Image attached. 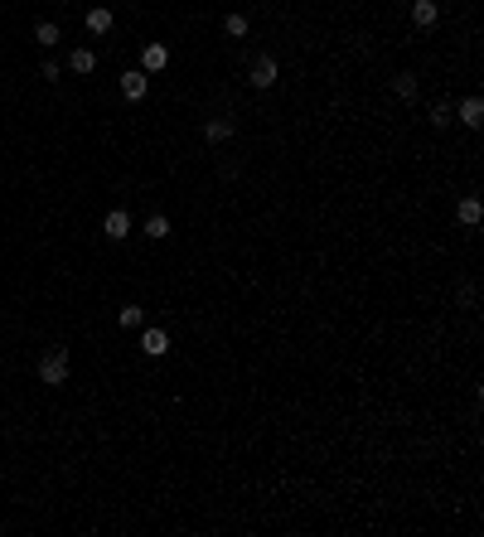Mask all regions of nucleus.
<instances>
[{
	"mask_svg": "<svg viewBox=\"0 0 484 537\" xmlns=\"http://www.w3.org/2000/svg\"><path fill=\"white\" fill-rule=\"evenodd\" d=\"M39 382L44 387H63L68 382V349H49L39 358Z\"/></svg>",
	"mask_w": 484,
	"mask_h": 537,
	"instance_id": "nucleus-1",
	"label": "nucleus"
},
{
	"mask_svg": "<svg viewBox=\"0 0 484 537\" xmlns=\"http://www.w3.org/2000/svg\"><path fill=\"white\" fill-rule=\"evenodd\" d=\"M102 233H107L111 242H121V238H131V214L126 209H111L107 218H102Z\"/></svg>",
	"mask_w": 484,
	"mask_h": 537,
	"instance_id": "nucleus-2",
	"label": "nucleus"
},
{
	"mask_svg": "<svg viewBox=\"0 0 484 537\" xmlns=\"http://www.w3.org/2000/svg\"><path fill=\"white\" fill-rule=\"evenodd\" d=\"M170 63V49L165 44H141V73H160Z\"/></svg>",
	"mask_w": 484,
	"mask_h": 537,
	"instance_id": "nucleus-3",
	"label": "nucleus"
},
{
	"mask_svg": "<svg viewBox=\"0 0 484 537\" xmlns=\"http://www.w3.org/2000/svg\"><path fill=\"white\" fill-rule=\"evenodd\" d=\"M141 349H145V358H165L170 353V334L165 329H145L141 334Z\"/></svg>",
	"mask_w": 484,
	"mask_h": 537,
	"instance_id": "nucleus-4",
	"label": "nucleus"
},
{
	"mask_svg": "<svg viewBox=\"0 0 484 537\" xmlns=\"http://www.w3.org/2000/svg\"><path fill=\"white\" fill-rule=\"evenodd\" d=\"M121 92H126L131 102H141V97L150 92V78H145L141 68H131V73H121Z\"/></svg>",
	"mask_w": 484,
	"mask_h": 537,
	"instance_id": "nucleus-5",
	"label": "nucleus"
},
{
	"mask_svg": "<svg viewBox=\"0 0 484 537\" xmlns=\"http://www.w3.org/2000/svg\"><path fill=\"white\" fill-rule=\"evenodd\" d=\"M436 15H441L436 0H412V25H417V29H431V25H436Z\"/></svg>",
	"mask_w": 484,
	"mask_h": 537,
	"instance_id": "nucleus-6",
	"label": "nucleus"
},
{
	"mask_svg": "<svg viewBox=\"0 0 484 537\" xmlns=\"http://www.w3.org/2000/svg\"><path fill=\"white\" fill-rule=\"evenodd\" d=\"M460 121H465L470 131H480L484 126V102L480 97H465V102H460Z\"/></svg>",
	"mask_w": 484,
	"mask_h": 537,
	"instance_id": "nucleus-7",
	"label": "nucleus"
},
{
	"mask_svg": "<svg viewBox=\"0 0 484 537\" xmlns=\"http://www.w3.org/2000/svg\"><path fill=\"white\" fill-rule=\"evenodd\" d=\"M456 218L465 223V228H480V218H484V204H480V199H460V204H456Z\"/></svg>",
	"mask_w": 484,
	"mask_h": 537,
	"instance_id": "nucleus-8",
	"label": "nucleus"
},
{
	"mask_svg": "<svg viewBox=\"0 0 484 537\" xmlns=\"http://www.w3.org/2000/svg\"><path fill=\"white\" fill-rule=\"evenodd\" d=\"M252 82H257V87H271V82H276V58L271 54H262L252 63Z\"/></svg>",
	"mask_w": 484,
	"mask_h": 537,
	"instance_id": "nucleus-9",
	"label": "nucleus"
},
{
	"mask_svg": "<svg viewBox=\"0 0 484 537\" xmlns=\"http://www.w3.org/2000/svg\"><path fill=\"white\" fill-rule=\"evenodd\" d=\"M58 39H63V29H58L54 20H39V25H34V44H39V49H54Z\"/></svg>",
	"mask_w": 484,
	"mask_h": 537,
	"instance_id": "nucleus-10",
	"label": "nucleus"
},
{
	"mask_svg": "<svg viewBox=\"0 0 484 537\" xmlns=\"http://www.w3.org/2000/svg\"><path fill=\"white\" fill-rule=\"evenodd\" d=\"M204 135H209L214 145H223V140H233V121H228V116H214V121L204 126Z\"/></svg>",
	"mask_w": 484,
	"mask_h": 537,
	"instance_id": "nucleus-11",
	"label": "nucleus"
},
{
	"mask_svg": "<svg viewBox=\"0 0 484 537\" xmlns=\"http://www.w3.org/2000/svg\"><path fill=\"white\" fill-rule=\"evenodd\" d=\"M87 29H92V34H107L111 29V10L107 5H92V10H87Z\"/></svg>",
	"mask_w": 484,
	"mask_h": 537,
	"instance_id": "nucleus-12",
	"label": "nucleus"
},
{
	"mask_svg": "<svg viewBox=\"0 0 484 537\" xmlns=\"http://www.w3.org/2000/svg\"><path fill=\"white\" fill-rule=\"evenodd\" d=\"M68 68H73V73H92V68H97V54H92V49H73V54H68Z\"/></svg>",
	"mask_w": 484,
	"mask_h": 537,
	"instance_id": "nucleus-13",
	"label": "nucleus"
},
{
	"mask_svg": "<svg viewBox=\"0 0 484 537\" xmlns=\"http://www.w3.org/2000/svg\"><path fill=\"white\" fill-rule=\"evenodd\" d=\"M392 92H397L402 102H417V73H397V78H392Z\"/></svg>",
	"mask_w": 484,
	"mask_h": 537,
	"instance_id": "nucleus-14",
	"label": "nucleus"
},
{
	"mask_svg": "<svg viewBox=\"0 0 484 537\" xmlns=\"http://www.w3.org/2000/svg\"><path fill=\"white\" fill-rule=\"evenodd\" d=\"M145 238H155V242L170 238V218H165V214H150V218H145Z\"/></svg>",
	"mask_w": 484,
	"mask_h": 537,
	"instance_id": "nucleus-15",
	"label": "nucleus"
},
{
	"mask_svg": "<svg viewBox=\"0 0 484 537\" xmlns=\"http://www.w3.org/2000/svg\"><path fill=\"white\" fill-rule=\"evenodd\" d=\"M116 320L126 324V329H141V324H145V310H141V305H121V310H116Z\"/></svg>",
	"mask_w": 484,
	"mask_h": 537,
	"instance_id": "nucleus-16",
	"label": "nucleus"
},
{
	"mask_svg": "<svg viewBox=\"0 0 484 537\" xmlns=\"http://www.w3.org/2000/svg\"><path fill=\"white\" fill-rule=\"evenodd\" d=\"M431 126H436V131L451 126V102H436V107H431Z\"/></svg>",
	"mask_w": 484,
	"mask_h": 537,
	"instance_id": "nucleus-17",
	"label": "nucleus"
},
{
	"mask_svg": "<svg viewBox=\"0 0 484 537\" xmlns=\"http://www.w3.org/2000/svg\"><path fill=\"white\" fill-rule=\"evenodd\" d=\"M223 29H228L233 39H242V34H247V20H242V15H223Z\"/></svg>",
	"mask_w": 484,
	"mask_h": 537,
	"instance_id": "nucleus-18",
	"label": "nucleus"
},
{
	"mask_svg": "<svg viewBox=\"0 0 484 537\" xmlns=\"http://www.w3.org/2000/svg\"><path fill=\"white\" fill-rule=\"evenodd\" d=\"M58 73H63V68H58L54 58H44V63H39V78H49V82H58Z\"/></svg>",
	"mask_w": 484,
	"mask_h": 537,
	"instance_id": "nucleus-19",
	"label": "nucleus"
}]
</instances>
